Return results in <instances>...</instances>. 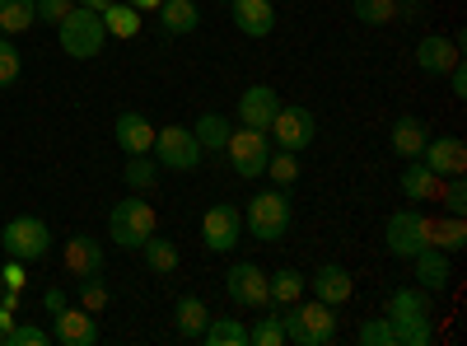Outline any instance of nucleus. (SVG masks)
Here are the masks:
<instances>
[{"mask_svg": "<svg viewBox=\"0 0 467 346\" xmlns=\"http://www.w3.org/2000/svg\"><path fill=\"white\" fill-rule=\"evenodd\" d=\"M57 33H61V52H66V57H75V61L99 57V52H103V43H108L103 15H99V10H89V5H70V15L57 24Z\"/></svg>", "mask_w": 467, "mask_h": 346, "instance_id": "obj_1", "label": "nucleus"}, {"mask_svg": "<svg viewBox=\"0 0 467 346\" xmlns=\"http://www.w3.org/2000/svg\"><path fill=\"white\" fill-rule=\"evenodd\" d=\"M154 229H160V215H154L150 202H140V192H136V197H127V202H117L112 215H108V239L117 248H140Z\"/></svg>", "mask_w": 467, "mask_h": 346, "instance_id": "obj_2", "label": "nucleus"}, {"mask_svg": "<svg viewBox=\"0 0 467 346\" xmlns=\"http://www.w3.org/2000/svg\"><path fill=\"white\" fill-rule=\"evenodd\" d=\"M281 323H285V341H299V346H327L337 337V319L323 299L290 304V309H281Z\"/></svg>", "mask_w": 467, "mask_h": 346, "instance_id": "obj_3", "label": "nucleus"}, {"mask_svg": "<svg viewBox=\"0 0 467 346\" xmlns=\"http://www.w3.org/2000/svg\"><path fill=\"white\" fill-rule=\"evenodd\" d=\"M244 225L253 229V239L262 244H281L290 235V197L276 187V192H257V197L244 206Z\"/></svg>", "mask_w": 467, "mask_h": 346, "instance_id": "obj_4", "label": "nucleus"}, {"mask_svg": "<svg viewBox=\"0 0 467 346\" xmlns=\"http://www.w3.org/2000/svg\"><path fill=\"white\" fill-rule=\"evenodd\" d=\"M0 248H5L15 262H37L52 248V229L37 215H15L10 225H0Z\"/></svg>", "mask_w": 467, "mask_h": 346, "instance_id": "obj_5", "label": "nucleus"}, {"mask_svg": "<svg viewBox=\"0 0 467 346\" xmlns=\"http://www.w3.org/2000/svg\"><path fill=\"white\" fill-rule=\"evenodd\" d=\"M154 164L160 169H173V173H192L202 164V145L192 136V127H160L154 131Z\"/></svg>", "mask_w": 467, "mask_h": 346, "instance_id": "obj_6", "label": "nucleus"}, {"mask_svg": "<svg viewBox=\"0 0 467 346\" xmlns=\"http://www.w3.org/2000/svg\"><path fill=\"white\" fill-rule=\"evenodd\" d=\"M224 155H229V164H234L239 178H262L266 160H271V136L253 131V127H234L229 141H224Z\"/></svg>", "mask_w": 467, "mask_h": 346, "instance_id": "obj_7", "label": "nucleus"}, {"mask_svg": "<svg viewBox=\"0 0 467 346\" xmlns=\"http://www.w3.org/2000/svg\"><path fill=\"white\" fill-rule=\"evenodd\" d=\"M383 244H388V253L393 257H416L420 248H431V220H425L416 206H407V211H393L388 215V229H383Z\"/></svg>", "mask_w": 467, "mask_h": 346, "instance_id": "obj_8", "label": "nucleus"}, {"mask_svg": "<svg viewBox=\"0 0 467 346\" xmlns=\"http://www.w3.org/2000/svg\"><path fill=\"white\" fill-rule=\"evenodd\" d=\"M266 136L276 141L281 150H308L314 145V136H318V122H314V112L308 108H299V103H281V112L271 118V127H266Z\"/></svg>", "mask_w": 467, "mask_h": 346, "instance_id": "obj_9", "label": "nucleus"}, {"mask_svg": "<svg viewBox=\"0 0 467 346\" xmlns=\"http://www.w3.org/2000/svg\"><path fill=\"white\" fill-rule=\"evenodd\" d=\"M224 290L234 304H244V309H271V290H266V272L257 262H234L224 272Z\"/></svg>", "mask_w": 467, "mask_h": 346, "instance_id": "obj_10", "label": "nucleus"}, {"mask_svg": "<svg viewBox=\"0 0 467 346\" xmlns=\"http://www.w3.org/2000/svg\"><path fill=\"white\" fill-rule=\"evenodd\" d=\"M202 239H206V248L211 253H234L239 248V239H244V211L239 206H211L206 211V220H202Z\"/></svg>", "mask_w": 467, "mask_h": 346, "instance_id": "obj_11", "label": "nucleus"}, {"mask_svg": "<svg viewBox=\"0 0 467 346\" xmlns=\"http://www.w3.org/2000/svg\"><path fill=\"white\" fill-rule=\"evenodd\" d=\"M420 164L431 169L435 178H449V173H462L467 169V145L458 136H431L420 150Z\"/></svg>", "mask_w": 467, "mask_h": 346, "instance_id": "obj_12", "label": "nucleus"}, {"mask_svg": "<svg viewBox=\"0 0 467 346\" xmlns=\"http://www.w3.org/2000/svg\"><path fill=\"white\" fill-rule=\"evenodd\" d=\"M281 112V94L271 85H253L239 94V127H253V131H266L271 118Z\"/></svg>", "mask_w": 467, "mask_h": 346, "instance_id": "obj_13", "label": "nucleus"}, {"mask_svg": "<svg viewBox=\"0 0 467 346\" xmlns=\"http://www.w3.org/2000/svg\"><path fill=\"white\" fill-rule=\"evenodd\" d=\"M304 286L314 290V299H323L327 309H337V304H346L350 295H356V281H350V272H346L341 262H323V267H318V272L308 277Z\"/></svg>", "mask_w": 467, "mask_h": 346, "instance_id": "obj_14", "label": "nucleus"}, {"mask_svg": "<svg viewBox=\"0 0 467 346\" xmlns=\"http://www.w3.org/2000/svg\"><path fill=\"white\" fill-rule=\"evenodd\" d=\"M458 61H462V43H458V37L431 33V37H420V43H416V66L425 75H449Z\"/></svg>", "mask_w": 467, "mask_h": 346, "instance_id": "obj_15", "label": "nucleus"}, {"mask_svg": "<svg viewBox=\"0 0 467 346\" xmlns=\"http://www.w3.org/2000/svg\"><path fill=\"white\" fill-rule=\"evenodd\" d=\"M229 15L244 37H271V28H276V5L271 0H229Z\"/></svg>", "mask_w": 467, "mask_h": 346, "instance_id": "obj_16", "label": "nucleus"}, {"mask_svg": "<svg viewBox=\"0 0 467 346\" xmlns=\"http://www.w3.org/2000/svg\"><path fill=\"white\" fill-rule=\"evenodd\" d=\"M66 272L75 281L85 277H103V244L94 235H70L66 239Z\"/></svg>", "mask_w": 467, "mask_h": 346, "instance_id": "obj_17", "label": "nucleus"}, {"mask_svg": "<svg viewBox=\"0 0 467 346\" xmlns=\"http://www.w3.org/2000/svg\"><path fill=\"white\" fill-rule=\"evenodd\" d=\"M99 323L89 309H57V328H52V341L61 346H99Z\"/></svg>", "mask_w": 467, "mask_h": 346, "instance_id": "obj_18", "label": "nucleus"}, {"mask_svg": "<svg viewBox=\"0 0 467 346\" xmlns=\"http://www.w3.org/2000/svg\"><path fill=\"white\" fill-rule=\"evenodd\" d=\"M112 136L127 155H150L154 150V127H150V118H140V112H122V118L112 122Z\"/></svg>", "mask_w": 467, "mask_h": 346, "instance_id": "obj_19", "label": "nucleus"}, {"mask_svg": "<svg viewBox=\"0 0 467 346\" xmlns=\"http://www.w3.org/2000/svg\"><path fill=\"white\" fill-rule=\"evenodd\" d=\"M431 314H435L431 290H420V286H402L388 299V323H411V319H431Z\"/></svg>", "mask_w": 467, "mask_h": 346, "instance_id": "obj_20", "label": "nucleus"}, {"mask_svg": "<svg viewBox=\"0 0 467 346\" xmlns=\"http://www.w3.org/2000/svg\"><path fill=\"white\" fill-rule=\"evenodd\" d=\"M411 262H416V286H420V290H431V295H435V290H449V277H453V272H449V253L420 248Z\"/></svg>", "mask_w": 467, "mask_h": 346, "instance_id": "obj_21", "label": "nucleus"}, {"mask_svg": "<svg viewBox=\"0 0 467 346\" xmlns=\"http://www.w3.org/2000/svg\"><path fill=\"white\" fill-rule=\"evenodd\" d=\"M211 319H215V314L206 309L202 295H182L178 309H173V323H178V337H182V341H202V332H206Z\"/></svg>", "mask_w": 467, "mask_h": 346, "instance_id": "obj_22", "label": "nucleus"}, {"mask_svg": "<svg viewBox=\"0 0 467 346\" xmlns=\"http://www.w3.org/2000/svg\"><path fill=\"white\" fill-rule=\"evenodd\" d=\"M202 24V10H197V0H160V28L164 33H197Z\"/></svg>", "mask_w": 467, "mask_h": 346, "instance_id": "obj_23", "label": "nucleus"}, {"mask_svg": "<svg viewBox=\"0 0 467 346\" xmlns=\"http://www.w3.org/2000/svg\"><path fill=\"white\" fill-rule=\"evenodd\" d=\"M266 290H271V309H290V304L304 299V277L295 272V267H281V272H271L266 277Z\"/></svg>", "mask_w": 467, "mask_h": 346, "instance_id": "obj_24", "label": "nucleus"}, {"mask_svg": "<svg viewBox=\"0 0 467 346\" xmlns=\"http://www.w3.org/2000/svg\"><path fill=\"white\" fill-rule=\"evenodd\" d=\"M425 141H431V127H425L420 118H398L393 122V150L402 160H420Z\"/></svg>", "mask_w": 467, "mask_h": 346, "instance_id": "obj_25", "label": "nucleus"}, {"mask_svg": "<svg viewBox=\"0 0 467 346\" xmlns=\"http://www.w3.org/2000/svg\"><path fill=\"white\" fill-rule=\"evenodd\" d=\"M140 257H145V267H150L154 277H173V272H178V244H173V239L150 235V239L140 244Z\"/></svg>", "mask_w": 467, "mask_h": 346, "instance_id": "obj_26", "label": "nucleus"}, {"mask_svg": "<svg viewBox=\"0 0 467 346\" xmlns=\"http://www.w3.org/2000/svg\"><path fill=\"white\" fill-rule=\"evenodd\" d=\"M431 248H440V253H462V248H467V225H462V215L431 220Z\"/></svg>", "mask_w": 467, "mask_h": 346, "instance_id": "obj_27", "label": "nucleus"}, {"mask_svg": "<svg viewBox=\"0 0 467 346\" xmlns=\"http://www.w3.org/2000/svg\"><path fill=\"white\" fill-rule=\"evenodd\" d=\"M99 15H103L108 37H136L140 33V10H131L127 0H112V5H103Z\"/></svg>", "mask_w": 467, "mask_h": 346, "instance_id": "obj_28", "label": "nucleus"}, {"mask_svg": "<svg viewBox=\"0 0 467 346\" xmlns=\"http://www.w3.org/2000/svg\"><path fill=\"white\" fill-rule=\"evenodd\" d=\"M435 192H440V178H435L431 169H425L420 160L402 169V197H407V202H431Z\"/></svg>", "mask_w": 467, "mask_h": 346, "instance_id": "obj_29", "label": "nucleus"}, {"mask_svg": "<svg viewBox=\"0 0 467 346\" xmlns=\"http://www.w3.org/2000/svg\"><path fill=\"white\" fill-rule=\"evenodd\" d=\"M229 131H234V122H229V118H220V112H202L197 127H192V136H197V145H202V150H224Z\"/></svg>", "mask_w": 467, "mask_h": 346, "instance_id": "obj_30", "label": "nucleus"}, {"mask_svg": "<svg viewBox=\"0 0 467 346\" xmlns=\"http://www.w3.org/2000/svg\"><path fill=\"white\" fill-rule=\"evenodd\" d=\"M206 346H248V328L239 319H211L202 332Z\"/></svg>", "mask_w": 467, "mask_h": 346, "instance_id": "obj_31", "label": "nucleus"}, {"mask_svg": "<svg viewBox=\"0 0 467 346\" xmlns=\"http://www.w3.org/2000/svg\"><path fill=\"white\" fill-rule=\"evenodd\" d=\"M122 178H127L131 192H150L154 183H160V164H154V155H127Z\"/></svg>", "mask_w": 467, "mask_h": 346, "instance_id": "obj_32", "label": "nucleus"}, {"mask_svg": "<svg viewBox=\"0 0 467 346\" xmlns=\"http://www.w3.org/2000/svg\"><path fill=\"white\" fill-rule=\"evenodd\" d=\"M28 24H37V5H33V0H0V28H5V33H24Z\"/></svg>", "mask_w": 467, "mask_h": 346, "instance_id": "obj_33", "label": "nucleus"}, {"mask_svg": "<svg viewBox=\"0 0 467 346\" xmlns=\"http://www.w3.org/2000/svg\"><path fill=\"white\" fill-rule=\"evenodd\" d=\"M350 10H356L360 24L383 28V24H393V19H398V0H350Z\"/></svg>", "mask_w": 467, "mask_h": 346, "instance_id": "obj_34", "label": "nucleus"}, {"mask_svg": "<svg viewBox=\"0 0 467 346\" xmlns=\"http://www.w3.org/2000/svg\"><path fill=\"white\" fill-rule=\"evenodd\" d=\"M248 346H285V323H281V309L266 314L248 328Z\"/></svg>", "mask_w": 467, "mask_h": 346, "instance_id": "obj_35", "label": "nucleus"}, {"mask_svg": "<svg viewBox=\"0 0 467 346\" xmlns=\"http://www.w3.org/2000/svg\"><path fill=\"white\" fill-rule=\"evenodd\" d=\"M431 341H435V323L431 319L393 323V346H431Z\"/></svg>", "mask_w": 467, "mask_h": 346, "instance_id": "obj_36", "label": "nucleus"}, {"mask_svg": "<svg viewBox=\"0 0 467 346\" xmlns=\"http://www.w3.org/2000/svg\"><path fill=\"white\" fill-rule=\"evenodd\" d=\"M435 197L444 202L449 215H467V183H462V173H449V183H440Z\"/></svg>", "mask_w": 467, "mask_h": 346, "instance_id": "obj_37", "label": "nucleus"}, {"mask_svg": "<svg viewBox=\"0 0 467 346\" xmlns=\"http://www.w3.org/2000/svg\"><path fill=\"white\" fill-rule=\"evenodd\" d=\"M266 173L276 178V187H295V178H299V160H295V150H281V155H271V160H266Z\"/></svg>", "mask_w": 467, "mask_h": 346, "instance_id": "obj_38", "label": "nucleus"}, {"mask_svg": "<svg viewBox=\"0 0 467 346\" xmlns=\"http://www.w3.org/2000/svg\"><path fill=\"white\" fill-rule=\"evenodd\" d=\"M108 286H103V277H85L80 281V309H89V314H103L108 309Z\"/></svg>", "mask_w": 467, "mask_h": 346, "instance_id": "obj_39", "label": "nucleus"}, {"mask_svg": "<svg viewBox=\"0 0 467 346\" xmlns=\"http://www.w3.org/2000/svg\"><path fill=\"white\" fill-rule=\"evenodd\" d=\"M19 70H24V57H19V47L10 43V37H0V89H5V85H15V80H19Z\"/></svg>", "mask_w": 467, "mask_h": 346, "instance_id": "obj_40", "label": "nucleus"}, {"mask_svg": "<svg viewBox=\"0 0 467 346\" xmlns=\"http://www.w3.org/2000/svg\"><path fill=\"white\" fill-rule=\"evenodd\" d=\"M47 341H52V332L24 323V328H5V341H0V346H47Z\"/></svg>", "mask_w": 467, "mask_h": 346, "instance_id": "obj_41", "label": "nucleus"}, {"mask_svg": "<svg viewBox=\"0 0 467 346\" xmlns=\"http://www.w3.org/2000/svg\"><path fill=\"white\" fill-rule=\"evenodd\" d=\"M360 341H365V346H393V323H388V314L360 323Z\"/></svg>", "mask_w": 467, "mask_h": 346, "instance_id": "obj_42", "label": "nucleus"}, {"mask_svg": "<svg viewBox=\"0 0 467 346\" xmlns=\"http://www.w3.org/2000/svg\"><path fill=\"white\" fill-rule=\"evenodd\" d=\"M33 5H37V19L57 28V24L70 15V5H75V0H33Z\"/></svg>", "mask_w": 467, "mask_h": 346, "instance_id": "obj_43", "label": "nucleus"}, {"mask_svg": "<svg viewBox=\"0 0 467 346\" xmlns=\"http://www.w3.org/2000/svg\"><path fill=\"white\" fill-rule=\"evenodd\" d=\"M449 94H453V99H467V70H462V61L449 70Z\"/></svg>", "mask_w": 467, "mask_h": 346, "instance_id": "obj_44", "label": "nucleus"}, {"mask_svg": "<svg viewBox=\"0 0 467 346\" xmlns=\"http://www.w3.org/2000/svg\"><path fill=\"white\" fill-rule=\"evenodd\" d=\"M0 277H5V286H10V290H24V262H15V257H10V267H5Z\"/></svg>", "mask_w": 467, "mask_h": 346, "instance_id": "obj_45", "label": "nucleus"}, {"mask_svg": "<svg viewBox=\"0 0 467 346\" xmlns=\"http://www.w3.org/2000/svg\"><path fill=\"white\" fill-rule=\"evenodd\" d=\"M127 5H131V10H140V15H145V10H160V0H127Z\"/></svg>", "mask_w": 467, "mask_h": 346, "instance_id": "obj_46", "label": "nucleus"}, {"mask_svg": "<svg viewBox=\"0 0 467 346\" xmlns=\"http://www.w3.org/2000/svg\"><path fill=\"white\" fill-rule=\"evenodd\" d=\"M47 309L57 314V309H66V299H61V290H47Z\"/></svg>", "mask_w": 467, "mask_h": 346, "instance_id": "obj_47", "label": "nucleus"}, {"mask_svg": "<svg viewBox=\"0 0 467 346\" xmlns=\"http://www.w3.org/2000/svg\"><path fill=\"white\" fill-rule=\"evenodd\" d=\"M75 5H89V10H103V5H112V0H75Z\"/></svg>", "mask_w": 467, "mask_h": 346, "instance_id": "obj_48", "label": "nucleus"}, {"mask_svg": "<svg viewBox=\"0 0 467 346\" xmlns=\"http://www.w3.org/2000/svg\"><path fill=\"white\" fill-rule=\"evenodd\" d=\"M5 328H10V314H5V309H0V341H5Z\"/></svg>", "mask_w": 467, "mask_h": 346, "instance_id": "obj_49", "label": "nucleus"}]
</instances>
